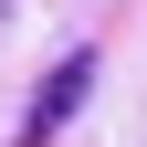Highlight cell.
<instances>
[{
	"label": "cell",
	"mask_w": 147,
	"mask_h": 147,
	"mask_svg": "<svg viewBox=\"0 0 147 147\" xmlns=\"http://www.w3.org/2000/svg\"><path fill=\"white\" fill-rule=\"evenodd\" d=\"M84 95H95V53L74 42L63 63H53L42 84H32V105H21V147H42V137H63V126L84 116Z\"/></svg>",
	"instance_id": "cell-1"
}]
</instances>
